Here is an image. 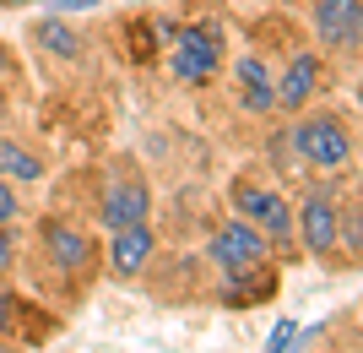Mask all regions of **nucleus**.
Listing matches in <instances>:
<instances>
[{
    "instance_id": "obj_1",
    "label": "nucleus",
    "mask_w": 363,
    "mask_h": 353,
    "mask_svg": "<svg viewBox=\"0 0 363 353\" xmlns=\"http://www.w3.org/2000/svg\"><path fill=\"white\" fill-rule=\"evenodd\" d=\"M217 65H223V33L212 22L168 28V71L179 82H212Z\"/></svg>"
},
{
    "instance_id": "obj_18",
    "label": "nucleus",
    "mask_w": 363,
    "mask_h": 353,
    "mask_svg": "<svg viewBox=\"0 0 363 353\" xmlns=\"http://www.w3.org/2000/svg\"><path fill=\"white\" fill-rule=\"evenodd\" d=\"M11 261H16V245H11V239H6V234H0V277L11 272Z\"/></svg>"
},
{
    "instance_id": "obj_12",
    "label": "nucleus",
    "mask_w": 363,
    "mask_h": 353,
    "mask_svg": "<svg viewBox=\"0 0 363 353\" xmlns=\"http://www.w3.org/2000/svg\"><path fill=\"white\" fill-rule=\"evenodd\" d=\"M33 38H38L49 55H60V60H76V55H82V38H76V28H71V22H60V16H44V22L33 28Z\"/></svg>"
},
{
    "instance_id": "obj_16",
    "label": "nucleus",
    "mask_w": 363,
    "mask_h": 353,
    "mask_svg": "<svg viewBox=\"0 0 363 353\" xmlns=\"http://www.w3.org/2000/svg\"><path fill=\"white\" fill-rule=\"evenodd\" d=\"M11 217H16V190H11L6 180H0V229H6Z\"/></svg>"
},
{
    "instance_id": "obj_7",
    "label": "nucleus",
    "mask_w": 363,
    "mask_h": 353,
    "mask_svg": "<svg viewBox=\"0 0 363 353\" xmlns=\"http://www.w3.org/2000/svg\"><path fill=\"white\" fill-rule=\"evenodd\" d=\"M147 207H152V196L141 180H114L104 190V201H98V217L108 229H130V223H147Z\"/></svg>"
},
{
    "instance_id": "obj_3",
    "label": "nucleus",
    "mask_w": 363,
    "mask_h": 353,
    "mask_svg": "<svg viewBox=\"0 0 363 353\" xmlns=\"http://www.w3.org/2000/svg\"><path fill=\"white\" fill-rule=\"evenodd\" d=\"M212 261L223 266L228 277L233 272H260L266 266V234L255 223H223L212 234Z\"/></svg>"
},
{
    "instance_id": "obj_19",
    "label": "nucleus",
    "mask_w": 363,
    "mask_h": 353,
    "mask_svg": "<svg viewBox=\"0 0 363 353\" xmlns=\"http://www.w3.org/2000/svg\"><path fill=\"white\" fill-rule=\"evenodd\" d=\"M342 229H347V250L358 256V212H347V217H342Z\"/></svg>"
},
{
    "instance_id": "obj_13",
    "label": "nucleus",
    "mask_w": 363,
    "mask_h": 353,
    "mask_svg": "<svg viewBox=\"0 0 363 353\" xmlns=\"http://www.w3.org/2000/svg\"><path fill=\"white\" fill-rule=\"evenodd\" d=\"M44 163L28 153V147H16V141H0V180H38Z\"/></svg>"
},
{
    "instance_id": "obj_4",
    "label": "nucleus",
    "mask_w": 363,
    "mask_h": 353,
    "mask_svg": "<svg viewBox=\"0 0 363 353\" xmlns=\"http://www.w3.org/2000/svg\"><path fill=\"white\" fill-rule=\"evenodd\" d=\"M315 33H320V44L325 49H358V38H363V6L358 0H315Z\"/></svg>"
},
{
    "instance_id": "obj_21",
    "label": "nucleus",
    "mask_w": 363,
    "mask_h": 353,
    "mask_svg": "<svg viewBox=\"0 0 363 353\" xmlns=\"http://www.w3.org/2000/svg\"><path fill=\"white\" fill-rule=\"evenodd\" d=\"M0 6H28V0H0Z\"/></svg>"
},
{
    "instance_id": "obj_5",
    "label": "nucleus",
    "mask_w": 363,
    "mask_h": 353,
    "mask_svg": "<svg viewBox=\"0 0 363 353\" xmlns=\"http://www.w3.org/2000/svg\"><path fill=\"white\" fill-rule=\"evenodd\" d=\"M233 207H239L244 217H255V229L266 234V239H288V234H293V207L282 196H272V190L233 185Z\"/></svg>"
},
{
    "instance_id": "obj_6",
    "label": "nucleus",
    "mask_w": 363,
    "mask_h": 353,
    "mask_svg": "<svg viewBox=\"0 0 363 353\" xmlns=\"http://www.w3.org/2000/svg\"><path fill=\"white\" fill-rule=\"evenodd\" d=\"M298 234L309 256H336V239H342V212H336L331 196H309L298 207Z\"/></svg>"
},
{
    "instance_id": "obj_11",
    "label": "nucleus",
    "mask_w": 363,
    "mask_h": 353,
    "mask_svg": "<svg viewBox=\"0 0 363 353\" xmlns=\"http://www.w3.org/2000/svg\"><path fill=\"white\" fill-rule=\"evenodd\" d=\"M239 98L244 109H255V114H266V109H277V87H272V71H266V60H239Z\"/></svg>"
},
{
    "instance_id": "obj_20",
    "label": "nucleus",
    "mask_w": 363,
    "mask_h": 353,
    "mask_svg": "<svg viewBox=\"0 0 363 353\" xmlns=\"http://www.w3.org/2000/svg\"><path fill=\"white\" fill-rule=\"evenodd\" d=\"M0 77H6V44H0Z\"/></svg>"
},
{
    "instance_id": "obj_14",
    "label": "nucleus",
    "mask_w": 363,
    "mask_h": 353,
    "mask_svg": "<svg viewBox=\"0 0 363 353\" xmlns=\"http://www.w3.org/2000/svg\"><path fill=\"white\" fill-rule=\"evenodd\" d=\"M293 342H298V321H277L260 353H293Z\"/></svg>"
},
{
    "instance_id": "obj_17",
    "label": "nucleus",
    "mask_w": 363,
    "mask_h": 353,
    "mask_svg": "<svg viewBox=\"0 0 363 353\" xmlns=\"http://www.w3.org/2000/svg\"><path fill=\"white\" fill-rule=\"evenodd\" d=\"M55 11H92V6H104V0H49Z\"/></svg>"
},
{
    "instance_id": "obj_9",
    "label": "nucleus",
    "mask_w": 363,
    "mask_h": 353,
    "mask_svg": "<svg viewBox=\"0 0 363 353\" xmlns=\"http://www.w3.org/2000/svg\"><path fill=\"white\" fill-rule=\"evenodd\" d=\"M277 87V104L282 109H298V104H309L320 92V60L315 55H293V65L282 71V82H272Z\"/></svg>"
},
{
    "instance_id": "obj_10",
    "label": "nucleus",
    "mask_w": 363,
    "mask_h": 353,
    "mask_svg": "<svg viewBox=\"0 0 363 353\" xmlns=\"http://www.w3.org/2000/svg\"><path fill=\"white\" fill-rule=\"evenodd\" d=\"M152 256V229L147 223H130V229H114V245H108V261L120 277H136Z\"/></svg>"
},
{
    "instance_id": "obj_8",
    "label": "nucleus",
    "mask_w": 363,
    "mask_h": 353,
    "mask_svg": "<svg viewBox=\"0 0 363 353\" xmlns=\"http://www.w3.org/2000/svg\"><path fill=\"white\" fill-rule=\"evenodd\" d=\"M44 245H49V261L71 277H82L92 266V239L71 223H44Z\"/></svg>"
},
{
    "instance_id": "obj_2",
    "label": "nucleus",
    "mask_w": 363,
    "mask_h": 353,
    "mask_svg": "<svg viewBox=\"0 0 363 353\" xmlns=\"http://www.w3.org/2000/svg\"><path fill=\"white\" fill-rule=\"evenodd\" d=\"M293 153L315 169H342L352 158V131L342 125V114H309L293 125Z\"/></svg>"
},
{
    "instance_id": "obj_15",
    "label": "nucleus",
    "mask_w": 363,
    "mask_h": 353,
    "mask_svg": "<svg viewBox=\"0 0 363 353\" xmlns=\"http://www.w3.org/2000/svg\"><path fill=\"white\" fill-rule=\"evenodd\" d=\"M11 326H16V299L0 288V337H11Z\"/></svg>"
}]
</instances>
